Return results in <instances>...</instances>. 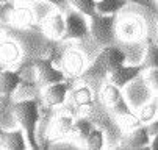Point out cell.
I'll return each mask as SVG.
<instances>
[{"label": "cell", "mask_w": 158, "mask_h": 150, "mask_svg": "<svg viewBox=\"0 0 158 150\" xmlns=\"http://www.w3.org/2000/svg\"><path fill=\"white\" fill-rule=\"evenodd\" d=\"M156 114H158V97H156Z\"/></svg>", "instance_id": "f546056e"}, {"label": "cell", "mask_w": 158, "mask_h": 150, "mask_svg": "<svg viewBox=\"0 0 158 150\" xmlns=\"http://www.w3.org/2000/svg\"><path fill=\"white\" fill-rule=\"evenodd\" d=\"M118 14H100L94 13L89 17V33L94 38L96 44L100 47L111 46L116 36Z\"/></svg>", "instance_id": "277c9868"}, {"label": "cell", "mask_w": 158, "mask_h": 150, "mask_svg": "<svg viewBox=\"0 0 158 150\" xmlns=\"http://www.w3.org/2000/svg\"><path fill=\"white\" fill-rule=\"evenodd\" d=\"M147 128H149L150 136L156 135V133H158V117H156V119H153V120H150V124H147Z\"/></svg>", "instance_id": "4316f807"}, {"label": "cell", "mask_w": 158, "mask_h": 150, "mask_svg": "<svg viewBox=\"0 0 158 150\" xmlns=\"http://www.w3.org/2000/svg\"><path fill=\"white\" fill-rule=\"evenodd\" d=\"M88 148H93V150H97V148H102L105 145V136H103V130L102 128H93L89 132L88 138L85 139Z\"/></svg>", "instance_id": "44dd1931"}, {"label": "cell", "mask_w": 158, "mask_h": 150, "mask_svg": "<svg viewBox=\"0 0 158 150\" xmlns=\"http://www.w3.org/2000/svg\"><path fill=\"white\" fill-rule=\"evenodd\" d=\"M146 71L144 64H122L121 67H118L116 71H113L110 75H108V81L116 84L118 88H125L127 84H130L131 81L136 80L143 72Z\"/></svg>", "instance_id": "ba28073f"}, {"label": "cell", "mask_w": 158, "mask_h": 150, "mask_svg": "<svg viewBox=\"0 0 158 150\" xmlns=\"http://www.w3.org/2000/svg\"><path fill=\"white\" fill-rule=\"evenodd\" d=\"M143 64L146 69H152V67H158V44L149 41L144 58H143Z\"/></svg>", "instance_id": "ffe728a7"}, {"label": "cell", "mask_w": 158, "mask_h": 150, "mask_svg": "<svg viewBox=\"0 0 158 150\" xmlns=\"http://www.w3.org/2000/svg\"><path fill=\"white\" fill-rule=\"evenodd\" d=\"M11 2H14V0H0V3H11Z\"/></svg>", "instance_id": "f1b7e54d"}, {"label": "cell", "mask_w": 158, "mask_h": 150, "mask_svg": "<svg viewBox=\"0 0 158 150\" xmlns=\"http://www.w3.org/2000/svg\"><path fill=\"white\" fill-rule=\"evenodd\" d=\"M13 20L19 27H31V24H33V13L28 8H17L13 13Z\"/></svg>", "instance_id": "603a6c76"}, {"label": "cell", "mask_w": 158, "mask_h": 150, "mask_svg": "<svg viewBox=\"0 0 158 150\" xmlns=\"http://www.w3.org/2000/svg\"><path fill=\"white\" fill-rule=\"evenodd\" d=\"M33 64H35V69H36V74H38L39 84H42V86H49L52 83L66 80L64 71L53 66L52 58H41L39 56L33 61Z\"/></svg>", "instance_id": "52a82bcc"}, {"label": "cell", "mask_w": 158, "mask_h": 150, "mask_svg": "<svg viewBox=\"0 0 158 150\" xmlns=\"http://www.w3.org/2000/svg\"><path fill=\"white\" fill-rule=\"evenodd\" d=\"M144 72H146V75H144L146 83L149 84V86H150L155 92H158V67L146 69Z\"/></svg>", "instance_id": "d4e9b609"}, {"label": "cell", "mask_w": 158, "mask_h": 150, "mask_svg": "<svg viewBox=\"0 0 158 150\" xmlns=\"http://www.w3.org/2000/svg\"><path fill=\"white\" fill-rule=\"evenodd\" d=\"M72 99L74 103L80 108H85V106H91L93 105V92L88 86H81L78 89H75L72 92Z\"/></svg>", "instance_id": "d6986e66"}, {"label": "cell", "mask_w": 158, "mask_h": 150, "mask_svg": "<svg viewBox=\"0 0 158 150\" xmlns=\"http://www.w3.org/2000/svg\"><path fill=\"white\" fill-rule=\"evenodd\" d=\"M69 5H72L77 11H80L81 14L91 17L96 13V3L97 0H67Z\"/></svg>", "instance_id": "7402d4cb"}, {"label": "cell", "mask_w": 158, "mask_h": 150, "mask_svg": "<svg viewBox=\"0 0 158 150\" xmlns=\"http://www.w3.org/2000/svg\"><path fill=\"white\" fill-rule=\"evenodd\" d=\"M128 0H97L96 3V11L100 14H118Z\"/></svg>", "instance_id": "2e32d148"}, {"label": "cell", "mask_w": 158, "mask_h": 150, "mask_svg": "<svg viewBox=\"0 0 158 150\" xmlns=\"http://www.w3.org/2000/svg\"><path fill=\"white\" fill-rule=\"evenodd\" d=\"M102 94V100L105 103V106L113 111L116 114V117L122 122V125L125 128H128V130H131V128L135 127H139L143 122L141 119L138 117V114H135L131 111V108L128 106L121 88H118L116 84H113V83H105L103 84V88L100 91Z\"/></svg>", "instance_id": "3957f363"}, {"label": "cell", "mask_w": 158, "mask_h": 150, "mask_svg": "<svg viewBox=\"0 0 158 150\" xmlns=\"http://www.w3.org/2000/svg\"><path fill=\"white\" fill-rule=\"evenodd\" d=\"M0 36H2V34H0Z\"/></svg>", "instance_id": "1f68e13d"}, {"label": "cell", "mask_w": 158, "mask_h": 150, "mask_svg": "<svg viewBox=\"0 0 158 150\" xmlns=\"http://www.w3.org/2000/svg\"><path fill=\"white\" fill-rule=\"evenodd\" d=\"M71 83L64 80V81H56L52 83L49 86H46V91H44V100L49 106H60L66 102L67 99V92L71 91Z\"/></svg>", "instance_id": "9c48e42d"}, {"label": "cell", "mask_w": 158, "mask_h": 150, "mask_svg": "<svg viewBox=\"0 0 158 150\" xmlns=\"http://www.w3.org/2000/svg\"><path fill=\"white\" fill-rule=\"evenodd\" d=\"M155 116H156V99L143 105L141 110L138 111V117L141 119L143 124H149L150 120L155 119Z\"/></svg>", "instance_id": "cb8c5ba5"}, {"label": "cell", "mask_w": 158, "mask_h": 150, "mask_svg": "<svg viewBox=\"0 0 158 150\" xmlns=\"http://www.w3.org/2000/svg\"><path fill=\"white\" fill-rule=\"evenodd\" d=\"M150 144V133L147 124H141L139 127H135L127 135V139L124 141V145L128 148H144Z\"/></svg>", "instance_id": "8fae6325"}, {"label": "cell", "mask_w": 158, "mask_h": 150, "mask_svg": "<svg viewBox=\"0 0 158 150\" xmlns=\"http://www.w3.org/2000/svg\"><path fill=\"white\" fill-rule=\"evenodd\" d=\"M0 11H2V3H0Z\"/></svg>", "instance_id": "4dcf8cb0"}, {"label": "cell", "mask_w": 158, "mask_h": 150, "mask_svg": "<svg viewBox=\"0 0 158 150\" xmlns=\"http://www.w3.org/2000/svg\"><path fill=\"white\" fill-rule=\"evenodd\" d=\"M13 113L19 124V127L24 130L25 139L30 148H39L38 142V125L41 120V106L36 99H25L17 100L13 105Z\"/></svg>", "instance_id": "7a4b0ae2"}, {"label": "cell", "mask_w": 158, "mask_h": 150, "mask_svg": "<svg viewBox=\"0 0 158 150\" xmlns=\"http://www.w3.org/2000/svg\"><path fill=\"white\" fill-rule=\"evenodd\" d=\"M72 127H74V119L72 116H67V114H61L55 119L53 122V128L52 132L56 136H67V135H72Z\"/></svg>", "instance_id": "e0dca14e"}, {"label": "cell", "mask_w": 158, "mask_h": 150, "mask_svg": "<svg viewBox=\"0 0 158 150\" xmlns=\"http://www.w3.org/2000/svg\"><path fill=\"white\" fill-rule=\"evenodd\" d=\"M63 67L64 74H69L72 77H77L85 71V58L77 50H67L63 56Z\"/></svg>", "instance_id": "7c38bea8"}, {"label": "cell", "mask_w": 158, "mask_h": 150, "mask_svg": "<svg viewBox=\"0 0 158 150\" xmlns=\"http://www.w3.org/2000/svg\"><path fill=\"white\" fill-rule=\"evenodd\" d=\"M46 2H49L50 5L56 6L60 11H64V13L69 10V2L67 0H46Z\"/></svg>", "instance_id": "484cf974"}, {"label": "cell", "mask_w": 158, "mask_h": 150, "mask_svg": "<svg viewBox=\"0 0 158 150\" xmlns=\"http://www.w3.org/2000/svg\"><path fill=\"white\" fill-rule=\"evenodd\" d=\"M24 130L19 128V130H10L5 132L0 128V145L3 148H13V150H24L28 147L27 139L24 136Z\"/></svg>", "instance_id": "30bf717a"}, {"label": "cell", "mask_w": 158, "mask_h": 150, "mask_svg": "<svg viewBox=\"0 0 158 150\" xmlns=\"http://www.w3.org/2000/svg\"><path fill=\"white\" fill-rule=\"evenodd\" d=\"M125 61L127 56L118 46L111 44L102 47L91 66H88L78 75V80H81L86 84H100L105 78H108V75L113 71H116L122 64H125Z\"/></svg>", "instance_id": "6da1fadb"}, {"label": "cell", "mask_w": 158, "mask_h": 150, "mask_svg": "<svg viewBox=\"0 0 158 150\" xmlns=\"http://www.w3.org/2000/svg\"><path fill=\"white\" fill-rule=\"evenodd\" d=\"M44 28H46V33L53 38V39H61L66 30V20L63 17L61 13H55L52 16H49L46 19V24H44Z\"/></svg>", "instance_id": "5bb4252c"}, {"label": "cell", "mask_w": 158, "mask_h": 150, "mask_svg": "<svg viewBox=\"0 0 158 150\" xmlns=\"http://www.w3.org/2000/svg\"><path fill=\"white\" fill-rule=\"evenodd\" d=\"M149 147H150V148H153V150H158V133H156V135H153V138L150 139Z\"/></svg>", "instance_id": "83f0119b"}, {"label": "cell", "mask_w": 158, "mask_h": 150, "mask_svg": "<svg viewBox=\"0 0 158 150\" xmlns=\"http://www.w3.org/2000/svg\"><path fill=\"white\" fill-rule=\"evenodd\" d=\"M93 128H94V124H93L91 119H88V117H78V119L74 120L72 135H75L80 141H85Z\"/></svg>", "instance_id": "ac0fdd59"}, {"label": "cell", "mask_w": 158, "mask_h": 150, "mask_svg": "<svg viewBox=\"0 0 158 150\" xmlns=\"http://www.w3.org/2000/svg\"><path fill=\"white\" fill-rule=\"evenodd\" d=\"M66 30L63 34V41H69V39H85L88 36H91L89 33V20L88 16L81 14L80 11L75 10H67L66 16Z\"/></svg>", "instance_id": "5b68a950"}, {"label": "cell", "mask_w": 158, "mask_h": 150, "mask_svg": "<svg viewBox=\"0 0 158 150\" xmlns=\"http://www.w3.org/2000/svg\"><path fill=\"white\" fill-rule=\"evenodd\" d=\"M20 56V50L19 46L13 41H5L0 42V59L6 64H13L19 59Z\"/></svg>", "instance_id": "9a60e30c"}, {"label": "cell", "mask_w": 158, "mask_h": 150, "mask_svg": "<svg viewBox=\"0 0 158 150\" xmlns=\"http://www.w3.org/2000/svg\"><path fill=\"white\" fill-rule=\"evenodd\" d=\"M146 34V24L141 16L128 14L118 20L116 24V36L122 41H138Z\"/></svg>", "instance_id": "8992f818"}, {"label": "cell", "mask_w": 158, "mask_h": 150, "mask_svg": "<svg viewBox=\"0 0 158 150\" xmlns=\"http://www.w3.org/2000/svg\"><path fill=\"white\" fill-rule=\"evenodd\" d=\"M22 75L19 71H3L0 72V94L10 97L16 92V89L20 86Z\"/></svg>", "instance_id": "4fadbf2b"}]
</instances>
